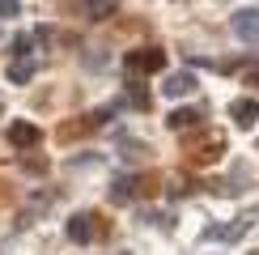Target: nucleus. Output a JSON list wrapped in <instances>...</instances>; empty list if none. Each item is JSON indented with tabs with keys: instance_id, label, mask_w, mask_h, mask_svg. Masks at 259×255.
<instances>
[{
	"instance_id": "obj_3",
	"label": "nucleus",
	"mask_w": 259,
	"mask_h": 255,
	"mask_svg": "<svg viewBox=\"0 0 259 255\" xmlns=\"http://www.w3.org/2000/svg\"><path fill=\"white\" fill-rule=\"evenodd\" d=\"M38 141H42V132H38L34 123H26V119L9 123V145H13V149H34Z\"/></svg>"
},
{
	"instance_id": "obj_11",
	"label": "nucleus",
	"mask_w": 259,
	"mask_h": 255,
	"mask_svg": "<svg viewBox=\"0 0 259 255\" xmlns=\"http://www.w3.org/2000/svg\"><path fill=\"white\" fill-rule=\"evenodd\" d=\"M166 123L175 128V132H183V128H196V123H200V111H175Z\"/></svg>"
},
{
	"instance_id": "obj_7",
	"label": "nucleus",
	"mask_w": 259,
	"mask_h": 255,
	"mask_svg": "<svg viewBox=\"0 0 259 255\" xmlns=\"http://www.w3.org/2000/svg\"><path fill=\"white\" fill-rule=\"evenodd\" d=\"M191 90H196V77L191 72H175V77H166V85H161L166 98H187Z\"/></svg>"
},
{
	"instance_id": "obj_10",
	"label": "nucleus",
	"mask_w": 259,
	"mask_h": 255,
	"mask_svg": "<svg viewBox=\"0 0 259 255\" xmlns=\"http://www.w3.org/2000/svg\"><path fill=\"white\" fill-rule=\"evenodd\" d=\"M132 196H136V179H115V187H111V200H115V204H127Z\"/></svg>"
},
{
	"instance_id": "obj_16",
	"label": "nucleus",
	"mask_w": 259,
	"mask_h": 255,
	"mask_svg": "<svg viewBox=\"0 0 259 255\" xmlns=\"http://www.w3.org/2000/svg\"><path fill=\"white\" fill-rule=\"evenodd\" d=\"M255 255H259V251H255Z\"/></svg>"
},
{
	"instance_id": "obj_8",
	"label": "nucleus",
	"mask_w": 259,
	"mask_h": 255,
	"mask_svg": "<svg viewBox=\"0 0 259 255\" xmlns=\"http://www.w3.org/2000/svg\"><path fill=\"white\" fill-rule=\"evenodd\" d=\"M81 9H85V13H90L94 21H106V17H115L119 0H81Z\"/></svg>"
},
{
	"instance_id": "obj_15",
	"label": "nucleus",
	"mask_w": 259,
	"mask_h": 255,
	"mask_svg": "<svg viewBox=\"0 0 259 255\" xmlns=\"http://www.w3.org/2000/svg\"><path fill=\"white\" fill-rule=\"evenodd\" d=\"M0 111H5V106H0Z\"/></svg>"
},
{
	"instance_id": "obj_12",
	"label": "nucleus",
	"mask_w": 259,
	"mask_h": 255,
	"mask_svg": "<svg viewBox=\"0 0 259 255\" xmlns=\"http://www.w3.org/2000/svg\"><path fill=\"white\" fill-rule=\"evenodd\" d=\"M17 13H21L17 0H0V17H17Z\"/></svg>"
},
{
	"instance_id": "obj_9",
	"label": "nucleus",
	"mask_w": 259,
	"mask_h": 255,
	"mask_svg": "<svg viewBox=\"0 0 259 255\" xmlns=\"http://www.w3.org/2000/svg\"><path fill=\"white\" fill-rule=\"evenodd\" d=\"M30 77H34V60H30V56H17L13 64H9V81H13V85H26Z\"/></svg>"
},
{
	"instance_id": "obj_13",
	"label": "nucleus",
	"mask_w": 259,
	"mask_h": 255,
	"mask_svg": "<svg viewBox=\"0 0 259 255\" xmlns=\"http://www.w3.org/2000/svg\"><path fill=\"white\" fill-rule=\"evenodd\" d=\"M13 56H30V38H26V34L13 38Z\"/></svg>"
},
{
	"instance_id": "obj_4",
	"label": "nucleus",
	"mask_w": 259,
	"mask_h": 255,
	"mask_svg": "<svg viewBox=\"0 0 259 255\" xmlns=\"http://www.w3.org/2000/svg\"><path fill=\"white\" fill-rule=\"evenodd\" d=\"M94 212H77V217H68V238L72 242H94V234H98V226H94Z\"/></svg>"
},
{
	"instance_id": "obj_1",
	"label": "nucleus",
	"mask_w": 259,
	"mask_h": 255,
	"mask_svg": "<svg viewBox=\"0 0 259 255\" xmlns=\"http://www.w3.org/2000/svg\"><path fill=\"white\" fill-rule=\"evenodd\" d=\"M246 230H251V221L238 217V221H217V226H204L200 238H204V242H238V238H246Z\"/></svg>"
},
{
	"instance_id": "obj_6",
	"label": "nucleus",
	"mask_w": 259,
	"mask_h": 255,
	"mask_svg": "<svg viewBox=\"0 0 259 255\" xmlns=\"http://www.w3.org/2000/svg\"><path fill=\"white\" fill-rule=\"evenodd\" d=\"M230 119L238 123V128H251L259 119V102L255 98H238V102H230Z\"/></svg>"
},
{
	"instance_id": "obj_2",
	"label": "nucleus",
	"mask_w": 259,
	"mask_h": 255,
	"mask_svg": "<svg viewBox=\"0 0 259 255\" xmlns=\"http://www.w3.org/2000/svg\"><path fill=\"white\" fill-rule=\"evenodd\" d=\"M161 64H166V51L161 47H140V51H127L123 68L127 72H161Z\"/></svg>"
},
{
	"instance_id": "obj_5",
	"label": "nucleus",
	"mask_w": 259,
	"mask_h": 255,
	"mask_svg": "<svg viewBox=\"0 0 259 255\" xmlns=\"http://www.w3.org/2000/svg\"><path fill=\"white\" fill-rule=\"evenodd\" d=\"M234 34L246 38V42H259V9H242V13H234Z\"/></svg>"
},
{
	"instance_id": "obj_14",
	"label": "nucleus",
	"mask_w": 259,
	"mask_h": 255,
	"mask_svg": "<svg viewBox=\"0 0 259 255\" xmlns=\"http://www.w3.org/2000/svg\"><path fill=\"white\" fill-rule=\"evenodd\" d=\"M251 81H259V68H251Z\"/></svg>"
}]
</instances>
